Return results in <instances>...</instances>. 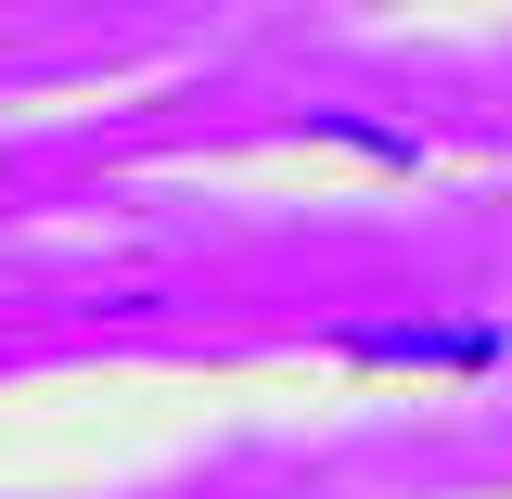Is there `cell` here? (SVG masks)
Listing matches in <instances>:
<instances>
[{"instance_id":"6da1fadb","label":"cell","mask_w":512,"mask_h":499,"mask_svg":"<svg viewBox=\"0 0 512 499\" xmlns=\"http://www.w3.org/2000/svg\"><path fill=\"white\" fill-rule=\"evenodd\" d=\"M359 359H461V372H474V359H487V333H372Z\"/></svg>"}]
</instances>
